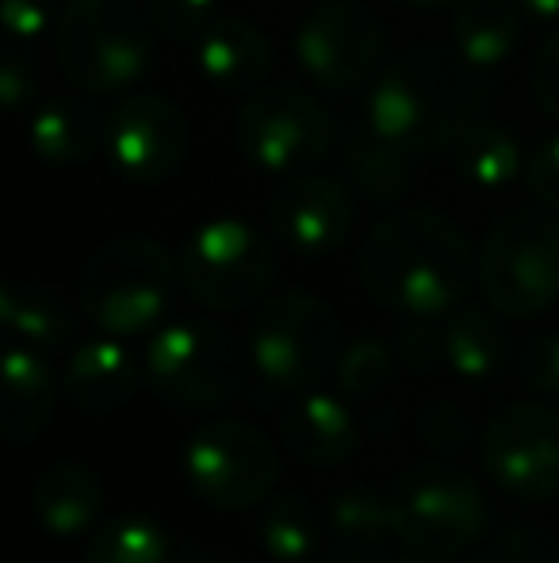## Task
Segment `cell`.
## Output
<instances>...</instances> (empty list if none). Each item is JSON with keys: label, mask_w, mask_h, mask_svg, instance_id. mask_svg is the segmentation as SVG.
<instances>
[{"label": "cell", "mask_w": 559, "mask_h": 563, "mask_svg": "<svg viewBox=\"0 0 559 563\" xmlns=\"http://www.w3.org/2000/svg\"><path fill=\"white\" fill-rule=\"evenodd\" d=\"M58 62L89 97H112L154 66V15L135 0H74L62 12Z\"/></svg>", "instance_id": "obj_3"}, {"label": "cell", "mask_w": 559, "mask_h": 563, "mask_svg": "<svg viewBox=\"0 0 559 563\" xmlns=\"http://www.w3.org/2000/svg\"><path fill=\"white\" fill-rule=\"evenodd\" d=\"M238 142L265 173H306L326 162L334 126L306 92L291 85L257 89L238 112Z\"/></svg>", "instance_id": "obj_11"}, {"label": "cell", "mask_w": 559, "mask_h": 563, "mask_svg": "<svg viewBox=\"0 0 559 563\" xmlns=\"http://www.w3.org/2000/svg\"><path fill=\"white\" fill-rule=\"evenodd\" d=\"M185 475L203 503L242 510L261 503L280 475V456L261 430L246 422H211L188 441Z\"/></svg>", "instance_id": "obj_10"}, {"label": "cell", "mask_w": 559, "mask_h": 563, "mask_svg": "<svg viewBox=\"0 0 559 563\" xmlns=\"http://www.w3.org/2000/svg\"><path fill=\"white\" fill-rule=\"evenodd\" d=\"M35 514L54 537H77L100 518L104 490L100 479L81 464H54L35 483Z\"/></svg>", "instance_id": "obj_19"}, {"label": "cell", "mask_w": 559, "mask_h": 563, "mask_svg": "<svg viewBox=\"0 0 559 563\" xmlns=\"http://www.w3.org/2000/svg\"><path fill=\"white\" fill-rule=\"evenodd\" d=\"M517 4L537 20H559V0H517Z\"/></svg>", "instance_id": "obj_40"}, {"label": "cell", "mask_w": 559, "mask_h": 563, "mask_svg": "<svg viewBox=\"0 0 559 563\" xmlns=\"http://www.w3.org/2000/svg\"><path fill=\"white\" fill-rule=\"evenodd\" d=\"M471 250L448 219L406 211L368 234L360 250L365 288L383 307L411 319H437L452 311L471 288Z\"/></svg>", "instance_id": "obj_1"}, {"label": "cell", "mask_w": 559, "mask_h": 563, "mask_svg": "<svg viewBox=\"0 0 559 563\" xmlns=\"http://www.w3.org/2000/svg\"><path fill=\"white\" fill-rule=\"evenodd\" d=\"M58 387L46 364L31 349L12 345L4 353V418L0 430L12 441H27L51 422Z\"/></svg>", "instance_id": "obj_20"}, {"label": "cell", "mask_w": 559, "mask_h": 563, "mask_svg": "<svg viewBox=\"0 0 559 563\" xmlns=\"http://www.w3.org/2000/svg\"><path fill=\"white\" fill-rule=\"evenodd\" d=\"M85 563H169V544L154 521L131 514L92 537Z\"/></svg>", "instance_id": "obj_28"}, {"label": "cell", "mask_w": 559, "mask_h": 563, "mask_svg": "<svg viewBox=\"0 0 559 563\" xmlns=\"http://www.w3.org/2000/svg\"><path fill=\"white\" fill-rule=\"evenodd\" d=\"M188 150V123L169 100L149 97H127L123 104L112 108L104 119V154L123 177L149 185L177 173Z\"/></svg>", "instance_id": "obj_14"}, {"label": "cell", "mask_w": 559, "mask_h": 563, "mask_svg": "<svg viewBox=\"0 0 559 563\" xmlns=\"http://www.w3.org/2000/svg\"><path fill=\"white\" fill-rule=\"evenodd\" d=\"M272 227L288 250L318 257L345 242L353 227V200L329 177H295L272 200Z\"/></svg>", "instance_id": "obj_15"}, {"label": "cell", "mask_w": 559, "mask_h": 563, "mask_svg": "<svg viewBox=\"0 0 559 563\" xmlns=\"http://www.w3.org/2000/svg\"><path fill=\"white\" fill-rule=\"evenodd\" d=\"M97 142H104V126L81 100H51L31 115V146L46 165L85 162Z\"/></svg>", "instance_id": "obj_23"}, {"label": "cell", "mask_w": 559, "mask_h": 563, "mask_svg": "<svg viewBox=\"0 0 559 563\" xmlns=\"http://www.w3.org/2000/svg\"><path fill=\"white\" fill-rule=\"evenodd\" d=\"M522 379L540 395H559V334H540L522 349Z\"/></svg>", "instance_id": "obj_32"}, {"label": "cell", "mask_w": 559, "mask_h": 563, "mask_svg": "<svg viewBox=\"0 0 559 563\" xmlns=\"http://www.w3.org/2000/svg\"><path fill=\"white\" fill-rule=\"evenodd\" d=\"M395 376V356L383 341H357L337 361V384L349 399H376Z\"/></svg>", "instance_id": "obj_30"}, {"label": "cell", "mask_w": 559, "mask_h": 563, "mask_svg": "<svg viewBox=\"0 0 559 563\" xmlns=\"http://www.w3.org/2000/svg\"><path fill=\"white\" fill-rule=\"evenodd\" d=\"M456 173L471 188L502 192L522 177V146L502 123H468L452 139Z\"/></svg>", "instance_id": "obj_22"}, {"label": "cell", "mask_w": 559, "mask_h": 563, "mask_svg": "<svg viewBox=\"0 0 559 563\" xmlns=\"http://www.w3.org/2000/svg\"><path fill=\"white\" fill-rule=\"evenodd\" d=\"M345 162H349V173L360 185V192L380 203L403 196L406 185H411V150L383 139L372 123L357 126L345 139Z\"/></svg>", "instance_id": "obj_24"}, {"label": "cell", "mask_w": 559, "mask_h": 563, "mask_svg": "<svg viewBox=\"0 0 559 563\" xmlns=\"http://www.w3.org/2000/svg\"><path fill=\"white\" fill-rule=\"evenodd\" d=\"M195 66L223 89H249L269 74V43L246 20H215L195 38Z\"/></svg>", "instance_id": "obj_18"}, {"label": "cell", "mask_w": 559, "mask_h": 563, "mask_svg": "<svg viewBox=\"0 0 559 563\" xmlns=\"http://www.w3.org/2000/svg\"><path fill=\"white\" fill-rule=\"evenodd\" d=\"M0 319L15 338H23L27 345L58 349L62 341L74 338V319L69 311L43 288H4L0 296Z\"/></svg>", "instance_id": "obj_26"}, {"label": "cell", "mask_w": 559, "mask_h": 563, "mask_svg": "<svg viewBox=\"0 0 559 563\" xmlns=\"http://www.w3.org/2000/svg\"><path fill=\"white\" fill-rule=\"evenodd\" d=\"M295 54L322 89H357L383 62V23L353 0H334L299 27Z\"/></svg>", "instance_id": "obj_12"}, {"label": "cell", "mask_w": 559, "mask_h": 563, "mask_svg": "<svg viewBox=\"0 0 559 563\" xmlns=\"http://www.w3.org/2000/svg\"><path fill=\"white\" fill-rule=\"evenodd\" d=\"M510 338L487 311H463L445 322V368L463 379H483L506 361Z\"/></svg>", "instance_id": "obj_25"}, {"label": "cell", "mask_w": 559, "mask_h": 563, "mask_svg": "<svg viewBox=\"0 0 559 563\" xmlns=\"http://www.w3.org/2000/svg\"><path fill=\"white\" fill-rule=\"evenodd\" d=\"M422 438L429 441L433 449H445L452 452L456 445H463L468 430H463V418L456 415L452 407H433L422 415Z\"/></svg>", "instance_id": "obj_38"}, {"label": "cell", "mask_w": 559, "mask_h": 563, "mask_svg": "<svg viewBox=\"0 0 559 563\" xmlns=\"http://www.w3.org/2000/svg\"><path fill=\"white\" fill-rule=\"evenodd\" d=\"M329 533L342 544V552H380L388 533H395L391 498L360 487L345 490L329 503Z\"/></svg>", "instance_id": "obj_27"}, {"label": "cell", "mask_w": 559, "mask_h": 563, "mask_svg": "<svg viewBox=\"0 0 559 563\" xmlns=\"http://www.w3.org/2000/svg\"><path fill=\"white\" fill-rule=\"evenodd\" d=\"M533 92H537L540 108L559 119V31L545 43L537 66H533Z\"/></svg>", "instance_id": "obj_37"}, {"label": "cell", "mask_w": 559, "mask_h": 563, "mask_svg": "<svg viewBox=\"0 0 559 563\" xmlns=\"http://www.w3.org/2000/svg\"><path fill=\"white\" fill-rule=\"evenodd\" d=\"M483 563H559V552L545 541V537L522 529V533L502 537V541L487 552Z\"/></svg>", "instance_id": "obj_36"}, {"label": "cell", "mask_w": 559, "mask_h": 563, "mask_svg": "<svg viewBox=\"0 0 559 563\" xmlns=\"http://www.w3.org/2000/svg\"><path fill=\"white\" fill-rule=\"evenodd\" d=\"M525 185L545 208L559 211V139L545 142L525 165Z\"/></svg>", "instance_id": "obj_35"}, {"label": "cell", "mask_w": 559, "mask_h": 563, "mask_svg": "<svg viewBox=\"0 0 559 563\" xmlns=\"http://www.w3.org/2000/svg\"><path fill=\"white\" fill-rule=\"evenodd\" d=\"M399 563H429V556H418V560H399Z\"/></svg>", "instance_id": "obj_42"}, {"label": "cell", "mask_w": 559, "mask_h": 563, "mask_svg": "<svg viewBox=\"0 0 559 563\" xmlns=\"http://www.w3.org/2000/svg\"><path fill=\"white\" fill-rule=\"evenodd\" d=\"M66 395L85 415H112L135 395L138 368L135 356L120 345L112 334L81 345L66 364Z\"/></svg>", "instance_id": "obj_17"}, {"label": "cell", "mask_w": 559, "mask_h": 563, "mask_svg": "<svg viewBox=\"0 0 559 563\" xmlns=\"http://www.w3.org/2000/svg\"><path fill=\"white\" fill-rule=\"evenodd\" d=\"M414 8H440V4H452V0H406Z\"/></svg>", "instance_id": "obj_41"}, {"label": "cell", "mask_w": 559, "mask_h": 563, "mask_svg": "<svg viewBox=\"0 0 559 563\" xmlns=\"http://www.w3.org/2000/svg\"><path fill=\"white\" fill-rule=\"evenodd\" d=\"M479 288L510 319L545 311L559 296V219L545 211L502 219L479 257Z\"/></svg>", "instance_id": "obj_5"}, {"label": "cell", "mask_w": 559, "mask_h": 563, "mask_svg": "<svg viewBox=\"0 0 559 563\" xmlns=\"http://www.w3.org/2000/svg\"><path fill=\"white\" fill-rule=\"evenodd\" d=\"M483 464L517 498L559 495V415L545 407H510L487 426Z\"/></svg>", "instance_id": "obj_13"}, {"label": "cell", "mask_w": 559, "mask_h": 563, "mask_svg": "<svg viewBox=\"0 0 559 563\" xmlns=\"http://www.w3.org/2000/svg\"><path fill=\"white\" fill-rule=\"evenodd\" d=\"M261 549L272 563H303L314 549L311 506L295 495H280L261 514Z\"/></svg>", "instance_id": "obj_29"}, {"label": "cell", "mask_w": 559, "mask_h": 563, "mask_svg": "<svg viewBox=\"0 0 559 563\" xmlns=\"http://www.w3.org/2000/svg\"><path fill=\"white\" fill-rule=\"evenodd\" d=\"M180 280V261L149 238H115L81 273V307L104 334L138 338L165 319Z\"/></svg>", "instance_id": "obj_4"}, {"label": "cell", "mask_w": 559, "mask_h": 563, "mask_svg": "<svg viewBox=\"0 0 559 563\" xmlns=\"http://www.w3.org/2000/svg\"><path fill=\"white\" fill-rule=\"evenodd\" d=\"M395 537L429 560L460 556L487 526V503L471 475L452 464H422L391 495Z\"/></svg>", "instance_id": "obj_6"}, {"label": "cell", "mask_w": 559, "mask_h": 563, "mask_svg": "<svg viewBox=\"0 0 559 563\" xmlns=\"http://www.w3.org/2000/svg\"><path fill=\"white\" fill-rule=\"evenodd\" d=\"M146 376L177 407H223L242 387V353L219 327L200 319L172 322L149 338Z\"/></svg>", "instance_id": "obj_9"}, {"label": "cell", "mask_w": 559, "mask_h": 563, "mask_svg": "<svg viewBox=\"0 0 559 563\" xmlns=\"http://www.w3.org/2000/svg\"><path fill=\"white\" fill-rule=\"evenodd\" d=\"M0 12H4V27L12 38H38L62 20L58 0H4Z\"/></svg>", "instance_id": "obj_33"}, {"label": "cell", "mask_w": 559, "mask_h": 563, "mask_svg": "<svg viewBox=\"0 0 559 563\" xmlns=\"http://www.w3.org/2000/svg\"><path fill=\"white\" fill-rule=\"evenodd\" d=\"M522 12L514 0H463L456 12V54L476 69H494L522 43Z\"/></svg>", "instance_id": "obj_21"}, {"label": "cell", "mask_w": 559, "mask_h": 563, "mask_svg": "<svg viewBox=\"0 0 559 563\" xmlns=\"http://www.w3.org/2000/svg\"><path fill=\"white\" fill-rule=\"evenodd\" d=\"M185 563H203V560H185Z\"/></svg>", "instance_id": "obj_43"}, {"label": "cell", "mask_w": 559, "mask_h": 563, "mask_svg": "<svg viewBox=\"0 0 559 563\" xmlns=\"http://www.w3.org/2000/svg\"><path fill=\"white\" fill-rule=\"evenodd\" d=\"M283 445L311 467H337L357 452V426L337 395L303 391L283 415Z\"/></svg>", "instance_id": "obj_16"}, {"label": "cell", "mask_w": 559, "mask_h": 563, "mask_svg": "<svg viewBox=\"0 0 559 563\" xmlns=\"http://www.w3.org/2000/svg\"><path fill=\"white\" fill-rule=\"evenodd\" d=\"M211 8H215V0H149V15H154L157 31L177 38V43L203 35V27L211 23Z\"/></svg>", "instance_id": "obj_31"}, {"label": "cell", "mask_w": 559, "mask_h": 563, "mask_svg": "<svg viewBox=\"0 0 559 563\" xmlns=\"http://www.w3.org/2000/svg\"><path fill=\"white\" fill-rule=\"evenodd\" d=\"M479 97L483 89L471 62L437 46H422L380 74L368 92V123L395 146L422 154L476 123Z\"/></svg>", "instance_id": "obj_2"}, {"label": "cell", "mask_w": 559, "mask_h": 563, "mask_svg": "<svg viewBox=\"0 0 559 563\" xmlns=\"http://www.w3.org/2000/svg\"><path fill=\"white\" fill-rule=\"evenodd\" d=\"M399 356L418 372L445 364V327H433L429 319L411 322L399 338Z\"/></svg>", "instance_id": "obj_34"}, {"label": "cell", "mask_w": 559, "mask_h": 563, "mask_svg": "<svg viewBox=\"0 0 559 563\" xmlns=\"http://www.w3.org/2000/svg\"><path fill=\"white\" fill-rule=\"evenodd\" d=\"M0 92H4V104L12 112H20L35 97V74H31V66L20 54H8L4 66H0Z\"/></svg>", "instance_id": "obj_39"}, {"label": "cell", "mask_w": 559, "mask_h": 563, "mask_svg": "<svg viewBox=\"0 0 559 563\" xmlns=\"http://www.w3.org/2000/svg\"><path fill=\"white\" fill-rule=\"evenodd\" d=\"M249 356L269 387L306 391L342 361L334 314L303 291L269 299L249 330Z\"/></svg>", "instance_id": "obj_7"}, {"label": "cell", "mask_w": 559, "mask_h": 563, "mask_svg": "<svg viewBox=\"0 0 559 563\" xmlns=\"http://www.w3.org/2000/svg\"><path fill=\"white\" fill-rule=\"evenodd\" d=\"M277 253L269 238L238 219H211L180 250V284L203 307L242 311L269 291Z\"/></svg>", "instance_id": "obj_8"}]
</instances>
